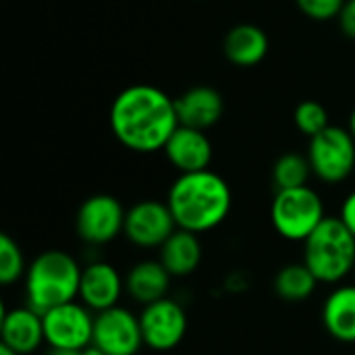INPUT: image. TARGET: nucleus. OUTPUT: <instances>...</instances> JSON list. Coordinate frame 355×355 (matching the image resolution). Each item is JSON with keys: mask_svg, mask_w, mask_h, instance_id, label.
Instances as JSON below:
<instances>
[{"mask_svg": "<svg viewBox=\"0 0 355 355\" xmlns=\"http://www.w3.org/2000/svg\"><path fill=\"white\" fill-rule=\"evenodd\" d=\"M110 131L137 154L162 152L179 127L175 98L150 83H133L116 94L108 112Z\"/></svg>", "mask_w": 355, "mask_h": 355, "instance_id": "f257e3e1", "label": "nucleus"}, {"mask_svg": "<svg viewBox=\"0 0 355 355\" xmlns=\"http://www.w3.org/2000/svg\"><path fill=\"white\" fill-rule=\"evenodd\" d=\"M177 229L206 235L218 229L233 210V189L227 179L210 168L183 173L168 187L164 200Z\"/></svg>", "mask_w": 355, "mask_h": 355, "instance_id": "f03ea898", "label": "nucleus"}, {"mask_svg": "<svg viewBox=\"0 0 355 355\" xmlns=\"http://www.w3.org/2000/svg\"><path fill=\"white\" fill-rule=\"evenodd\" d=\"M83 266L64 250H46L37 254L25 272L23 293L25 304L40 314L79 300Z\"/></svg>", "mask_w": 355, "mask_h": 355, "instance_id": "7ed1b4c3", "label": "nucleus"}, {"mask_svg": "<svg viewBox=\"0 0 355 355\" xmlns=\"http://www.w3.org/2000/svg\"><path fill=\"white\" fill-rule=\"evenodd\" d=\"M304 264L320 285H341L355 272V237L339 216H327L302 243Z\"/></svg>", "mask_w": 355, "mask_h": 355, "instance_id": "20e7f679", "label": "nucleus"}, {"mask_svg": "<svg viewBox=\"0 0 355 355\" xmlns=\"http://www.w3.org/2000/svg\"><path fill=\"white\" fill-rule=\"evenodd\" d=\"M327 218L322 196L310 187L281 189L270 204V223L279 237L304 243Z\"/></svg>", "mask_w": 355, "mask_h": 355, "instance_id": "39448f33", "label": "nucleus"}, {"mask_svg": "<svg viewBox=\"0 0 355 355\" xmlns=\"http://www.w3.org/2000/svg\"><path fill=\"white\" fill-rule=\"evenodd\" d=\"M312 175L327 183L339 185L347 181L355 171V139L347 127L331 125L310 139L306 152Z\"/></svg>", "mask_w": 355, "mask_h": 355, "instance_id": "423d86ee", "label": "nucleus"}, {"mask_svg": "<svg viewBox=\"0 0 355 355\" xmlns=\"http://www.w3.org/2000/svg\"><path fill=\"white\" fill-rule=\"evenodd\" d=\"M127 208L110 193H96L81 202L75 214L77 237L94 248L112 243L123 235Z\"/></svg>", "mask_w": 355, "mask_h": 355, "instance_id": "0eeeda50", "label": "nucleus"}, {"mask_svg": "<svg viewBox=\"0 0 355 355\" xmlns=\"http://www.w3.org/2000/svg\"><path fill=\"white\" fill-rule=\"evenodd\" d=\"M96 314L79 300L56 306L44 314V337L50 349L81 352L94 341Z\"/></svg>", "mask_w": 355, "mask_h": 355, "instance_id": "6e6552de", "label": "nucleus"}, {"mask_svg": "<svg viewBox=\"0 0 355 355\" xmlns=\"http://www.w3.org/2000/svg\"><path fill=\"white\" fill-rule=\"evenodd\" d=\"M177 231V223L166 202L141 200L127 208L123 237L139 250H160Z\"/></svg>", "mask_w": 355, "mask_h": 355, "instance_id": "1a4fd4ad", "label": "nucleus"}, {"mask_svg": "<svg viewBox=\"0 0 355 355\" xmlns=\"http://www.w3.org/2000/svg\"><path fill=\"white\" fill-rule=\"evenodd\" d=\"M139 324L144 335V345L152 352H171L179 347L187 335L189 318L185 308L173 300L164 297L139 312Z\"/></svg>", "mask_w": 355, "mask_h": 355, "instance_id": "9d476101", "label": "nucleus"}, {"mask_svg": "<svg viewBox=\"0 0 355 355\" xmlns=\"http://www.w3.org/2000/svg\"><path fill=\"white\" fill-rule=\"evenodd\" d=\"M92 343L106 355H137L146 347L139 314L121 304L96 314Z\"/></svg>", "mask_w": 355, "mask_h": 355, "instance_id": "9b49d317", "label": "nucleus"}, {"mask_svg": "<svg viewBox=\"0 0 355 355\" xmlns=\"http://www.w3.org/2000/svg\"><path fill=\"white\" fill-rule=\"evenodd\" d=\"M125 295V275L104 260H94L83 266L81 285H79V302L89 308L94 314L110 310L121 304Z\"/></svg>", "mask_w": 355, "mask_h": 355, "instance_id": "f8f14e48", "label": "nucleus"}, {"mask_svg": "<svg viewBox=\"0 0 355 355\" xmlns=\"http://www.w3.org/2000/svg\"><path fill=\"white\" fill-rule=\"evenodd\" d=\"M2 345L19 355H35L46 343L44 337V314L25 306L4 308L0 318Z\"/></svg>", "mask_w": 355, "mask_h": 355, "instance_id": "ddd939ff", "label": "nucleus"}, {"mask_svg": "<svg viewBox=\"0 0 355 355\" xmlns=\"http://www.w3.org/2000/svg\"><path fill=\"white\" fill-rule=\"evenodd\" d=\"M162 152L171 162V166L179 171V175L200 173L210 168L212 154H214L212 141L206 135V131L183 127V125L177 127V131L171 135Z\"/></svg>", "mask_w": 355, "mask_h": 355, "instance_id": "4468645a", "label": "nucleus"}, {"mask_svg": "<svg viewBox=\"0 0 355 355\" xmlns=\"http://www.w3.org/2000/svg\"><path fill=\"white\" fill-rule=\"evenodd\" d=\"M175 108L179 125L206 131L223 119L225 100L210 85H193L175 98Z\"/></svg>", "mask_w": 355, "mask_h": 355, "instance_id": "2eb2a0df", "label": "nucleus"}, {"mask_svg": "<svg viewBox=\"0 0 355 355\" xmlns=\"http://www.w3.org/2000/svg\"><path fill=\"white\" fill-rule=\"evenodd\" d=\"M173 277L162 266V262L156 260H139L125 272V295L133 300L135 304L150 306L154 302H160L168 297Z\"/></svg>", "mask_w": 355, "mask_h": 355, "instance_id": "dca6fc26", "label": "nucleus"}, {"mask_svg": "<svg viewBox=\"0 0 355 355\" xmlns=\"http://www.w3.org/2000/svg\"><path fill=\"white\" fill-rule=\"evenodd\" d=\"M324 331L339 343H355V283L335 285L320 310Z\"/></svg>", "mask_w": 355, "mask_h": 355, "instance_id": "f3484780", "label": "nucleus"}, {"mask_svg": "<svg viewBox=\"0 0 355 355\" xmlns=\"http://www.w3.org/2000/svg\"><path fill=\"white\" fill-rule=\"evenodd\" d=\"M268 48L270 42L266 31L254 23H239L231 27L223 40L225 58L239 69H250L260 64L266 58Z\"/></svg>", "mask_w": 355, "mask_h": 355, "instance_id": "a211bd4d", "label": "nucleus"}, {"mask_svg": "<svg viewBox=\"0 0 355 355\" xmlns=\"http://www.w3.org/2000/svg\"><path fill=\"white\" fill-rule=\"evenodd\" d=\"M200 237L202 235L177 229L158 250V260L173 279H187L200 268L204 258V245Z\"/></svg>", "mask_w": 355, "mask_h": 355, "instance_id": "6ab92c4d", "label": "nucleus"}, {"mask_svg": "<svg viewBox=\"0 0 355 355\" xmlns=\"http://www.w3.org/2000/svg\"><path fill=\"white\" fill-rule=\"evenodd\" d=\"M318 279L312 275V270L304 264V262H293L283 266L277 275H275V293L285 300V302H306L308 297L314 295V291L318 289Z\"/></svg>", "mask_w": 355, "mask_h": 355, "instance_id": "aec40b11", "label": "nucleus"}, {"mask_svg": "<svg viewBox=\"0 0 355 355\" xmlns=\"http://www.w3.org/2000/svg\"><path fill=\"white\" fill-rule=\"evenodd\" d=\"M312 177V166L306 154L300 152H287L279 156L272 164V183L275 189H295L308 185Z\"/></svg>", "mask_w": 355, "mask_h": 355, "instance_id": "412c9836", "label": "nucleus"}, {"mask_svg": "<svg viewBox=\"0 0 355 355\" xmlns=\"http://www.w3.org/2000/svg\"><path fill=\"white\" fill-rule=\"evenodd\" d=\"M27 266L21 245L10 235H0V283L8 287L23 281Z\"/></svg>", "mask_w": 355, "mask_h": 355, "instance_id": "4be33fe9", "label": "nucleus"}, {"mask_svg": "<svg viewBox=\"0 0 355 355\" xmlns=\"http://www.w3.org/2000/svg\"><path fill=\"white\" fill-rule=\"evenodd\" d=\"M293 123L295 127L308 137H316L318 133H322L324 129L331 127V119H329V110L316 102V100H304L295 106L293 110Z\"/></svg>", "mask_w": 355, "mask_h": 355, "instance_id": "5701e85b", "label": "nucleus"}, {"mask_svg": "<svg viewBox=\"0 0 355 355\" xmlns=\"http://www.w3.org/2000/svg\"><path fill=\"white\" fill-rule=\"evenodd\" d=\"M347 0H295L297 8L312 21H333Z\"/></svg>", "mask_w": 355, "mask_h": 355, "instance_id": "b1692460", "label": "nucleus"}, {"mask_svg": "<svg viewBox=\"0 0 355 355\" xmlns=\"http://www.w3.org/2000/svg\"><path fill=\"white\" fill-rule=\"evenodd\" d=\"M337 23H339V29L343 31L345 37L355 40V0H347L337 17Z\"/></svg>", "mask_w": 355, "mask_h": 355, "instance_id": "393cba45", "label": "nucleus"}, {"mask_svg": "<svg viewBox=\"0 0 355 355\" xmlns=\"http://www.w3.org/2000/svg\"><path fill=\"white\" fill-rule=\"evenodd\" d=\"M339 218H341V223L354 233L355 237V189L354 191H349L345 198H343V202H341V208H339V214H337Z\"/></svg>", "mask_w": 355, "mask_h": 355, "instance_id": "a878e982", "label": "nucleus"}, {"mask_svg": "<svg viewBox=\"0 0 355 355\" xmlns=\"http://www.w3.org/2000/svg\"><path fill=\"white\" fill-rule=\"evenodd\" d=\"M81 355H106L100 347H96L94 343L89 345V347H85V349H81Z\"/></svg>", "mask_w": 355, "mask_h": 355, "instance_id": "bb28decb", "label": "nucleus"}, {"mask_svg": "<svg viewBox=\"0 0 355 355\" xmlns=\"http://www.w3.org/2000/svg\"><path fill=\"white\" fill-rule=\"evenodd\" d=\"M48 355H81V352H75V349H50Z\"/></svg>", "mask_w": 355, "mask_h": 355, "instance_id": "cd10ccee", "label": "nucleus"}, {"mask_svg": "<svg viewBox=\"0 0 355 355\" xmlns=\"http://www.w3.org/2000/svg\"><path fill=\"white\" fill-rule=\"evenodd\" d=\"M347 129H349V133L354 135V139H355V108L352 110V114H349V121H347Z\"/></svg>", "mask_w": 355, "mask_h": 355, "instance_id": "c85d7f7f", "label": "nucleus"}, {"mask_svg": "<svg viewBox=\"0 0 355 355\" xmlns=\"http://www.w3.org/2000/svg\"><path fill=\"white\" fill-rule=\"evenodd\" d=\"M0 355H19V354H15L12 349H8V347H4V345H0Z\"/></svg>", "mask_w": 355, "mask_h": 355, "instance_id": "c756f323", "label": "nucleus"}, {"mask_svg": "<svg viewBox=\"0 0 355 355\" xmlns=\"http://www.w3.org/2000/svg\"><path fill=\"white\" fill-rule=\"evenodd\" d=\"M354 277H355V272H354Z\"/></svg>", "mask_w": 355, "mask_h": 355, "instance_id": "7c9ffc66", "label": "nucleus"}]
</instances>
